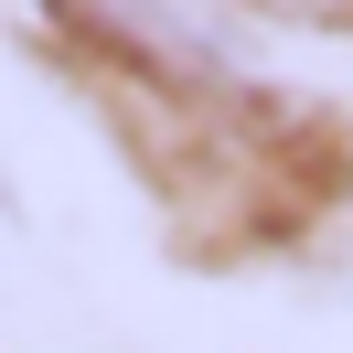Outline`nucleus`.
I'll return each instance as SVG.
<instances>
[{"label":"nucleus","mask_w":353,"mask_h":353,"mask_svg":"<svg viewBox=\"0 0 353 353\" xmlns=\"http://www.w3.org/2000/svg\"><path fill=\"white\" fill-rule=\"evenodd\" d=\"M268 11H289V22H353V0H268Z\"/></svg>","instance_id":"1"}]
</instances>
